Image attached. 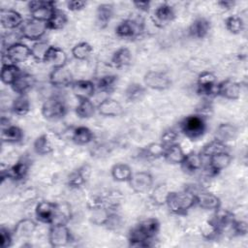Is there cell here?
I'll use <instances>...</instances> for the list:
<instances>
[{"label":"cell","mask_w":248,"mask_h":248,"mask_svg":"<svg viewBox=\"0 0 248 248\" xmlns=\"http://www.w3.org/2000/svg\"><path fill=\"white\" fill-rule=\"evenodd\" d=\"M202 165V157L200 153L191 152L185 154L180 166L182 170L187 173H194L197 170H201Z\"/></svg>","instance_id":"cell-27"},{"label":"cell","mask_w":248,"mask_h":248,"mask_svg":"<svg viewBox=\"0 0 248 248\" xmlns=\"http://www.w3.org/2000/svg\"><path fill=\"white\" fill-rule=\"evenodd\" d=\"M166 147L161 142H153L142 149V156L145 158L157 159L164 156Z\"/></svg>","instance_id":"cell-48"},{"label":"cell","mask_w":248,"mask_h":248,"mask_svg":"<svg viewBox=\"0 0 248 248\" xmlns=\"http://www.w3.org/2000/svg\"><path fill=\"white\" fill-rule=\"evenodd\" d=\"M24 133L21 128L16 125H8L5 128H1V140L3 142L18 143L23 140Z\"/></svg>","instance_id":"cell-29"},{"label":"cell","mask_w":248,"mask_h":248,"mask_svg":"<svg viewBox=\"0 0 248 248\" xmlns=\"http://www.w3.org/2000/svg\"><path fill=\"white\" fill-rule=\"evenodd\" d=\"M169 191L166 184H158L155 188H153L152 193L150 195L151 202L156 205L166 204V200L168 197Z\"/></svg>","instance_id":"cell-46"},{"label":"cell","mask_w":248,"mask_h":248,"mask_svg":"<svg viewBox=\"0 0 248 248\" xmlns=\"http://www.w3.org/2000/svg\"><path fill=\"white\" fill-rule=\"evenodd\" d=\"M31 56V50L30 48L22 44V43H13L10 44L6 49L3 51L2 59H7V63L12 64H18L25 62L29 57Z\"/></svg>","instance_id":"cell-7"},{"label":"cell","mask_w":248,"mask_h":248,"mask_svg":"<svg viewBox=\"0 0 248 248\" xmlns=\"http://www.w3.org/2000/svg\"><path fill=\"white\" fill-rule=\"evenodd\" d=\"M71 87L74 95L78 100L90 99L94 95L96 89V85L91 80L87 79L74 80Z\"/></svg>","instance_id":"cell-22"},{"label":"cell","mask_w":248,"mask_h":248,"mask_svg":"<svg viewBox=\"0 0 248 248\" xmlns=\"http://www.w3.org/2000/svg\"><path fill=\"white\" fill-rule=\"evenodd\" d=\"M85 6H86V2L81 0H71L67 3L68 10L72 12H78L83 8H85Z\"/></svg>","instance_id":"cell-55"},{"label":"cell","mask_w":248,"mask_h":248,"mask_svg":"<svg viewBox=\"0 0 248 248\" xmlns=\"http://www.w3.org/2000/svg\"><path fill=\"white\" fill-rule=\"evenodd\" d=\"M93 51L92 46L87 42H80L72 48V55L77 60L86 59Z\"/></svg>","instance_id":"cell-47"},{"label":"cell","mask_w":248,"mask_h":248,"mask_svg":"<svg viewBox=\"0 0 248 248\" xmlns=\"http://www.w3.org/2000/svg\"><path fill=\"white\" fill-rule=\"evenodd\" d=\"M37 229V223L29 218L19 220L15 228H14V234L19 238H26L30 237Z\"/></svg>","instance_id":"cell-28"},{"label":"cell","mask_w":248,"mask_h":248,"mask_svg":"<svg viewBox=\"0 0 248 248\" xmlns=\"http://www.w3.org/2000/svg\"><path fill=\"white\" fill-rule=\"evenodd\" d=\"M28 10L31 15V18L47 22L56 11V8L53 1L36 0L28 3Z\"/></svg>","instance_id":"cell-5"},{"label":"cell","mask_w":248,"mask_h":248,"mask_svg":"<svg viewBox=\"0 0 248 248\" xmlns=\"http://www.w3.org/2000/svg\"><path fill=\"white\" fill-rule=\"evenodd\" d=\"M182 134L192 140L202 138L206 130L205 118L200 114H191L186 116L180 123Z\"/></svg>","instance_id":"cell-3"},{"label":"cell","mask_w":248,"mask_h":248,"mask_svg":"<svg viewBox=\"0 0 248 248\" xmlns=\"http://www.w3.org/2000/svg\"><path fill=\"white\" fill-rule=\"evenodd\" d=\"M166 204L169 210L175 215H185L196 204L195 193L191 189L181 192H169Z\"/></svg>","instance_id":"cell-2"},{"label":"cell","mask_w":248,"mask_h":248,"mask_svg":"<svg viewBox=\"0 0 248 248\" xmlns=\"http://www.w3.org/2000/svg\"><path fill=\"white\" fill-rule=\"evenodd\" d=\"M232 230L235 235H246L247 234V223L243 220H235L233 219L231 224Z\"/></svg>","instance_id":"cell-52"},{"label":"cell","mask_w":248,"mask_h":248,"mask_svg":"<svg viewBox=\"0 0 248 248\" xmlns=\"http://www.w3.org/2000/svg\"><path fill=\"white\" fill-rule=\"evenodd\" d=\"M144 86L153 90H166L170 87L171 79L165 73L161 71H148L143 78Z\"/></svg>","instance_id":"cell-10"},{"label":"cell","mask_w":248,"mask_h":248,"mask_svg":"<svg viewBox=\"0 0 248 248\" xmlns=\"http://www.w3.org/2000/svg\"><path fill=\"white\" fill-rule=\"evenodd\" d=\"M13 243V236L10 231L4 227L0 229V246L2 248L11 247Z\"/></svg>","instance_id":"cell-53"},{"label":"cell","mask_w":248,"mask_h":248,"mask_svg":"<svg viewBox=\"0 0 248 248\" xmlns=\"http://www.w3.org/2000/svg\"><path fill=\"white\" fill-rule=\"evenodd\" d=\"M112 178L118 182H128L133 174L132 169L125 163H117L110 170Z\"/></svg>","instance_id":"cell-35"},{"label":"cell","mask_w":248,"mask_h":248,"mask_svg":"<svg viewBox=\"0 0 248 248\" xmlns=\"http://www.w3.org/2000/svg\"><path fill=\"white\" fill-rule=\"evenodd\" d=\"M96 109L90 99H82L78 100V104L76 107V113L79 118H90L94 115Z\"/></svg>","instance_id":"cell-41"},{"label":"cell","mask_w":248,"mask_h":248,"mask_svg":"<svg viewBox=\"0 0 248 248\" xmlns=\"http://www.w3.org/2000/svg\"><path fill=\"white\" fill-rule=\"evenodd\" d=\"M117 83V76L115 75H107L100 78L97 81L96 88L104 93H110L115 88Z\"/></svg>","instance_id":"cell-43"},{"label":"cell","mask_w":248,"mask_h":248,"mask_svg":"<svg viewBox=\"0 0 248 248\" xmlns=\"http://www.w3.org/2000/svg\"><path fill=\"white\" fill-rule=\"evenodd\" d=\"M29 170V163L24 160H18L16 163H15L13 166L7 168L6 170H1V181L3 182L4 179L11 178L13 180H22L26 177Z\"/></svg>","instance_id":"cell-17"},{"label":"cell","mask_w":248,"mask_h":248,"mask_svg":"<svg viewBox=\"0 0 248 248\" xmlns=\"http://www.w3.org/2000/svg\"><path fill=\"white\" fill-rule=\"evenodd\" d=\"M0 22L5 29H16L23 24L22 16L13 9H1L0 10Z\"/></svg>","instance_id":"cell-20"},{"label":"cell","mask_w":248,"mask_h":248,"mask_svg":"<svg viewBox=\"0 0 248 248\" xmlns=\"http://www.w3.org/2000/svg\"><path fill=\"white\" fill-rule=\"evenodd\" d=\"M30 108L31 105L26 94L17 95V97L13 101L12 110L18 116H25L30 111Z\"/></svg>","instance_id":"cell-39"},{"label":"cell","mask_w":248,"mask_h":248,"mask_svg":"<svg viewBox=\"0 0 248 248\" xmlns=\"http://www.w3.org/2000/svg\"><path fill=\"white\" fill-rule=\"evenodd\" d=\"M48 79L50 84L57 88H64V87L71 86L72 83L74 82L73 75L66 66L53 68V70L49 74Z\"/></svg>","instance_id":"cell-16"},{"label":"cell","mask_w":248,"mask_h":248,"mask_svg":"<svg viewBox=\"0 0 248 248\" xmlns=\"http://www.w3.org/2000/svg\"><path fill=\"white\" fill-rule=\"evenodd\" d=\"M113 16V6L108 3L100 4L96 10L97 25L103 29L106 28Z\"/></svg>","instance_id":"cell-31"},{"label":"cell","mask_w":248,"mask_h":248,"mask_svg":"<svg viewBox=\"0 0 248 248\" xmlns=\"http://www.w3.org/2000/svg\"><path fill=\"white\" fill-rule=\"evenodd\" d=\"M45 62L49 63L50 65H52L53 68L66 66L67 54L62 48H60L58 46H50Z\"/></svg>","instance_id":"cell-30"},{"label":"cell","mask_w":248,"mask_h":248,"mask_svg":"<svg viewBox=\"0 0 248 248\" xmlns=\"http://www.w3.org/2000/svg\"><path fill=\"white\" fill-rule=\"evenodd\" d=\"M72 240V234L66 224H51L48 230V241L52 247H63Z\"/></svg>","instance_id":"cell-8"},{"label":"cell","mask_w":248,"mask_h":248,"mask_svg":"<svg viewBox=\"0 0 248 248\" xmlns=\"http://www.w3.org/2000/svg\"><path fill=\"white\" fill-rule=\"evenodd\" d=\"M137 9L142 12H148L150 9L151 3L149 1H135L133 3Z\"/></svg>","instance_id":"cell-56"},{"label":"cell","mask_w":248,"mask_h":248,"mask_svg":"<svg viewBox=\"0 0 248 248\" xmlns=\"http://www.w3.org/2000/svg\"><path fill=\"white\" fill-rule=\"evenodd\" d=\"M42 115L47 120H59L67 113V106L63 100L52 96L47 98L41 108Z\"/></svg>","instance_id":"cell-4"},{"label":"cell","mask_w":248,"mask_h":248,"mask_svg":"<svg viewBox=\"0 0 248 248\" xmlns=\"http://www.w3.org/2000/svg\"><path fill=\"white\" fill-rule=\"evenodd\" d=\"M47 30L46 22L30 18L23 22L19 27V32L21 36L30 41H41L43 36Z\"/></svg>","instance_id":"cell-6"},{"label":"cell","mask_w":248,"mask_h":248,"mask_svg":"<svg viewBox=\"0 0 248 248\" xmlns=\"http://www.w3.org/2000/svg\"><path fill=\"white\" fill-rule=\"evenodd\" d=\"M174 17L175 13L173 8L168 3H162L153 11L151 20L156 27L165 28L174 19Z\"/></svg>","instance_id":"cell-12"},{"label":"cell","mask_w":248,"mask_h":248,"mask_svg":"<svg viewBox=\"0 0 248 248\" xmlns=\"http://www.w3.org/2000/svg\"><path fill=\"white\" fill-rule=\"evenodd\" d=\"M67 22H68L67 15L63 11L56 9L54 14L51 16V17L46 22V25H47V29L60 30L65 27Z\"/></svg>","instance_id":"cell-42"},{"label":"cell","mask_w":248,"mask_h":248,"mask_svg":"<svg viewBox=\"0 0 248 248\" xmlns=\"http://www.w3.org/2000/svg\"><path fill=\"white\" fill-rule=\"evenodd\" d=\"M146 94V87L139 82H133L127 86L124 95L128 102H139L143 99Z\"/></svg>","instance_id":"cell-34"},{"label":"cell","mask_w":248,"mask_h":248,"mask_svg":"<svg viewBox=\"0 0 248 248\" xmlns=\"http://www.w3.org/2000/svg\"><path fill=\"white\" fill-rule=\"evenodd\" d=\"M94 139L93 132L85 126H78L76 127L72 134V140L76 144L84 145L92 141Z\"/></svg>","instance_id":"cell-36"},{"label":"cell","mask_w":248,"mask_h":248,"mask_svg":"<svg viewBox=\"0 0 248 248\" xmlns=\"http://www.w3.org/2000/svg\"><path fill=\"white\" fill-rule=\"evenodd\" d=\"M34 151L39 155H47L54 149L52 142L46 134H43L38 137L33 143Z\"/></svg>","instance_id":"cell-37"},{"label":"cell","mask_w":248,"mask_h":248,"mask_svg":"<svg viewBox=\"0 0 248 248\" xmlns=\"http://www.w3.org/2000/svg\"><path fill=\"white\" fill-rule=\"evenodd\" d=\"M91 172V168L88 165H83L78 170H74L68 176V186L71 188H79L82 186L88 179Z\"/></svg>","instance_id":"cell-25"},{"label":"cell","mask_w":248,"mask_h":248,"mask_svg":"<svg viewBox=\"0 0 248 248\" xmlns=\"http://www.w3.org/2000/svg\"><path fill=\"white\" fill-rule=\"evenodd\" d=\"M49 47L50 45L46 41L36 42L30 48L32 58L37 62H45Z\"/></svg>","instance_id":"cell-40"},{"label":"cell","mask_w":248,"mask_h":248,"mask_svg":"<svg viewBox=\"0 0 248 248\" xmlns=\"http://www.w3.org/2000/svg\"><path fill=\"white\" fill-rule=\"evenodd\" d=\"M216 93L225 99L234 101L240 97L241 86L235 80L225 79L217 83Z\"/></svg>","instance_id":"cell-18"},{"label":"cell","mask_w":248,"mask_h":248,"mask_svg":"<svg viewBox=\"0 0 248 248\" xmlns=\"http://www.w3.org/2000/svg\"><path fill=\"white\" fill-rule=\"evenodd\" d=\"M56 209L57 203L49 201H42L35 207V215L40 222L51 225L55 219Z\"/></svg>","instance_id":"cell-15"},{"label":"cell","mask_w":248,"mask_h":248,"mask_svg":"<svg viewBox=\"0 0 248 248\" xmlns=\"http://www.w3.org/2000/svg\"><path fill=\"white\" fill-rule=\"evenodd\" d=\"M123 200V196L119 191L116 190H112L109 191L105 197H104V201H105V204L106 207L109 210H113L116 209L119 204L121 203Z\"/></svg>","instance_id":"cell-49"},{"label":"cell","mask_w":248,"mask_h":248,"mask_svg":"<svg viewBox=\"0 0 248 248\" xmlns=\"http://www.w3.org/2000/svg\"><path fill=\"white\" fill-rule=\"evenodd\" d=\"M237 128L231 123H221L215 130L214 140L226 144L229 141L234 140L237 137Z\"/></svg>","instance_id":"cell-23"},{"label":"cell","mask_w":248,"mask_h":248,"mask_svg":"<svg viewBox=\"0 0 248 248\" xmlns=\"http://www.w3.org/2000/svg\"><path fill=\"white\" fill-rule=\"evenodd\" d=\"M143 32V22L140 19L127 18L115 27V34L119 38L135 39Z\"/></svg>","instance_id":"cell-9"},{"label":"cell","mask_w":248,"mask_h":248,"mask_svg":"<svg viewBox=\"0 0 248 248\" xmlns=\"http://www.w3.org/2000/svg\"><path fill=\"white\" fill-rule=\"evenodd\" d=\"M159 231L160 223L156 218L144 219L130 231L129 245L133 247H150Z\"/></svg>","instance_id":"cell-1"},{"label":"cell","mask_w":248,"mask_h":248,"mask_svg":"<svg viewBox=\"0 0 248 248\" xmlns=\"http://www.w3.org/2000/svg\"><path fill=\"white\" fill-rule=\"evenodd\" d=\"M217 81L215 76L207 71L201 73L197 80V92L199 95L209 98L217 95Z\"/></svg>","instance_id":"cell-11"},{"label":"cell","mask_w":248,"mask_h":248,"mask_svg":"<svg viewBox=\"0 0 248 248\" xmlns=\"http://www.w3.org/2000/svg\"><path fill=\"white\" fill-rule=\"evenodd\" d=\"M177 139H178L177 132L175 130H173V129H168L161 136V143L165 147H168L170 145L177 143L176 142Z\"/></svg>","instance_id":"cell-51"},{"label":"cell","mask_w":248,"mask_h":248,"mask_svg":"<svg viewBox=\"0 0 248 248\" xmlns=\"http://www.w3.org/2000/svg\"><path fill=\"white\" fill-rule=\"evenodd\" d=\"M212 106L210 103L208 102H202L198 108H197V114L202 115V117H206L208 115H210V113L212 112Z\"/></svg>","instance_id":"cell-54"},{"label":"cell","mask_w":248,"mask_h":248,"mask_svg":"<svg viewBox=\"0 0 248 248\" xmlns=\"http://www.w3.org/2000/svg\"><path fill=\"white\" fill-rule=\"evenodd\" d=\"M185 156V153L179 143H174L166 147L164 158L170 164H180Z\"/></svg>","instance_id":"cell-38"},{"label":"cell","mask_w":248,"mask_h":248,"mask_svg":"<svg viewBox=\"0 0 248 248\" xmlns=\"http://www.w3.org/2000/svg\"><path fill=\"white\" fill-rule=\"evenodd\" d=\"M211 28L210 21L205 17L196 18L188 28V34L195 39H203L207 36Z\"/></svg>","instance_id":"cell-24"},{"label":"cell","mask_w":248,"mask_h":248,"mask_svg":"<svg viewBox=\"0 0 248 248\" xmlns=\"http://www.w3.org/2000/svg\"><path fill=\"white\" fill-rule=\"evenodd\" d=\"M193 191V190H192ZM195 193V202L200 207L205 210H217L221 206L220 199L207 191H193Z\"/></svg>","instance_id":"cell-19"},{"label":"cell","mask_w":248,"mask_h":248,"mask_svg":"<svg viewBox=\"0 0 248 248\" xmlns=\"http://www.w3.org/2000/svg\"><path fill=\"white\" fill-rule=\"evenodd\" d=\"M110 62L112 64L113 67L117 68V69H121V68H125L127 66H129L132 62V52L129 48L127 47H119L118 49H116L110 59Z\"/></svg>","instance_id":"cell-32"},{"label":"cell","mask_w":248,"mask_h":248,"mask_svg":"<svg viewBox=\"0 0 248 248\" xmlns=\"http://www.w3.org/2000/svg\"><path fill=\"white\" fill-rule=\"evenodd\" d=\"M225 26H226L227 30L230 33L237 35V34H240L243 31L244 22H243V19L240 16H238L236 15H233V16H228L225 19Z\"/></svg>","instance_id":"cell-44"},{"label":"cell","mask_w":248,"mask_h":248,"mask_svg":"<svg viewBox=\"0 0 248 248\" xmlns=\"http://www.w3.org/2000/svg\"><path fill=\"white\" fill-rule=\"evenodd\" d=\"M131 189L138 194L148 192L153 186V176L147 171L133 172L130 180L128 181Z\"/></svg>","instance_id":"cell-14"},{"label":"cell","mask_w":248,"mask_h":248,"mask_svg":"<svg viewBox=\"0 0 248 248\" xmlns=\"http://www.w3.org/2000/svg\"><path fill=\"white\" fill-rule=\"evenodd\" d=\"M20 74H21V71L17 65L12 64V63H5V64H2L0 78L3 83L12 85Z\"/></svg>","instance_id":"cell-33"},{"label":"cell","mask_w":248,"mask_h":248,"mask_svg":"<svg viewBox=\"0 0 248 248\" xmlns=\"http://www.w3.org/2000/svg\"><path fill=\"white\" fill-rule=\"evenodd\" d=\"M232 162V156L229 152L220 151L209 157L208 165L205 169V172L208 176H215L221 170L229 167Z\"/></svg>","instance_id":"cell-13"},{"label":"cell","mask_w":248,"mask_h":248,"mask_svg":"<svg viewBox=\"0 0 248 248\" xmlns=\"http://www.w3.org/2000/svg\"><path fill=\"white\" fill-rule=\"evenodd\" d=\"M35 84V78L32 75L28 73H22L17 77V78L11 85L14 92L17 95L26 94Z\"/></svg>","instance_id":"cell-26"},{"label":"cell","mask_w":248,"mask_h":248,"mask_svg":"<svg viewBox=\"0 0 248 248\" xmlns=\"http://www.w3.org/2000/svg\"><path fill=\"white\" fill-rule=\"evenodd\" d=\"M222 9H225V10H229V9H231V8H232L233 6H234V2L233 1H227V0H223V1H219L218 3H217Z\"/></svg>","instance_id":"cell-57"},{"label":"cell","mask_w":248,"mask_h":248,"mask_svg":"<svg viewBox=\"0 0 248 248\" xmlns=\"http://www.w3.org/2000/svg\"><path fill=\"white\" fill-rule=\"evenodd\" d=\"M201 232L205 239L211 240L215 238L222 232V230L213 219H210L203 223V225L201 228Z\"/></svg>","instance_id":"cell-45"},{"label":"cell","mask_w":248,"mask_h":248,"mask_svg":"<svg viewBox=\"0 0 248 248\" xmlns=\"http://www.w3.org/2000/svg\"><path fill=\"white\" fill-rule=\"evenodd\" d=\"M98 112L105 116V117H116L123 113V108L121 104L112 99V98H106L97 106Z\"/></svg>","instance_id":"cell-21"},{"label":"cell","mask_w":248,"mask_h":248,"mask_svg":"<svg viewBox=\"0 0 248 248\" xmlns=\"http://www.w3.org/2000/svg\"><path fill=\"white\" fill-rule=\"evenodd\" d=\"M226 150V144L221 143L215 140H211L210 142L206 143L202 149L201 150L200 154L202 157H210L211 155L220 152V151H225Z\"/></svg>","instance_id":"cell-50"}]
</instances>
